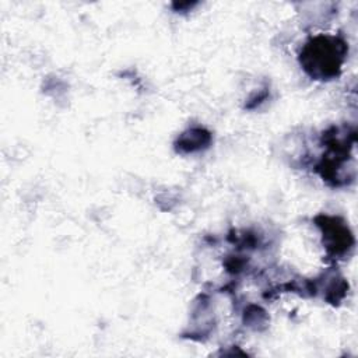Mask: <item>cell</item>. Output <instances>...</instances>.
<instances>
[{
    "label": "cell",
    "mask_w": 358,
    "mask_h": 358,
    "mask_svg": "<svg viewBox=\"0 0 358 358\" xmlns=\"http://www.w3.org/2000/svg\"><path fill=\"white\" fill-rule=\"evenodd\" d=\"M211 136L201 127H193L182 133L176 141V150L180 152H194L204 147H208Z\"/></svg>",
    "instance_id": "3957f363"
},
{
    "label": "cell",
    "mask_w": 358,
    "mask_h": 358,
    "mask_svg": "<svg viewBox=\"0 0 358 358\" xmlns=\"http://www.w3.org/2000/svg\"><path fill=\"white\" fill-rule=\"evenodd\" d=\"M345 53L347 46L341 38L317 35L305 43L299 62L312 78L330 80L340 74Z\"/></svg>",
    "instance_id": "6da1fadb"
},
{
    "label": "cell",
    "mask_w": 358,
    "mask_h": 358,
    "mask_svg": "<svg viewBox=\"0 0 358 358\" xmlns=\"http://www.w3.org/2000/svg\"><path fill=\"white\" fill-rule=\"evenodd\" d=\"M323 221L317 222V225L322 228L323 232V239H324V246L329 255L338 257L343 255H348L350 249L354 246V238L352 234L340 218L336 217H327L322 215L320 217Z\"/></svg>",
    "instance_id": "7a4b0ae2"
}]
</instances>
